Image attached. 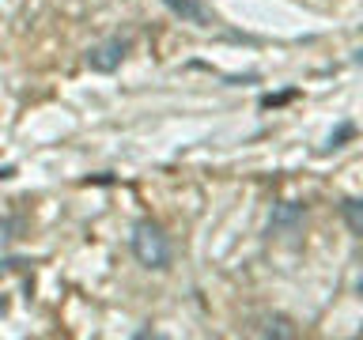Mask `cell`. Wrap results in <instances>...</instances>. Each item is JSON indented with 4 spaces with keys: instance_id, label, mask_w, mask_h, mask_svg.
Returning <instances> with one entry per match:
<instances>
[{
    "instance_id": "6da1fadb",
    "label": "cell",
    "mask_w": 363,
    "mask_h": 340,
    "mask_svg": "<svg viewBox=\"0 0 363 340\" xmlns=\"http://www.w3.org/2000/svg\"><path fill=\"white\" fill-rule=\"evenodd\" d=\"M133 257L140 261L144 268H167L174 249H170V238L163 234V227L152 223V220H140L133 227Z\"/></svg>"
},
{
    "instance_id": "7a4b0ae2",
    "label": "cell",
    "mask_w": 363,
    "mask_h": 340,
    "mask_svg": "<svg viewBox=\"0 0 363 340\" xmlns=\"http://www.w3.org/2000/svg\"><path fill=\"white\" fill-rule=\"evenodd\" d=\"M125 53H129V38H106L87 50V68L91 72H113L125 61Z\"/></svg>"
},
{
    "instance_id": "3957f363",
    "label": "cell",
    "mask_w": 363,
    "mask_h": 340,
    "mask_svg": "<svg viewBox=\"0 0 363 340\" xmlns=\"http://www.w3.org/2000/svg\"><path fill=\"white\" fill-rule=\"evenodd\" d=\"M303 215H306L303 204L280 200L277 208H272V215H269V231H272V234H295V231L303 227Z\"/></svg>"
},
{
    "instance_id": "277c9868",
    "label": "cell",
    "mask_w": 363,
    "mask_h": 340,
    "mask_svg": "<svg viewBox=\"0 0 363 340\" xmlns=\"http://www.w3.org/2000/svg\"><path fill=\"white\" fill-rule=\"evenodd\" d=\"M163 4L174 11L182 23H197V27H212L216 23V11L204 4V0H163Z\"/></svg>"
},
{
    "instance_id": "5b68a950",
    "label": "cell",
    "mask_w": 363,
    "mask_h": 340,
    "mask_svg": "<svg viewBox=\"0 0 363 340\" xmlns=\"http://www.w3.org/2000/svg\"><path fill=\"white\" fill-rule=\"evenodd\" d=\"M340 212H345V220H348V227H352V234H363V204L348 197L345 204H340Z\"/></svg>"
},
{
    "instance_id": "8992f818",
    "label": "cell",
    "mask_w": 363,
    "mask_h": 340,
    "mask_svg": "<svg viewBox=\"0 0 363 340\" xmlns=\"http://www.w3.org/2000/svg\"><path fill=\"white\" fill-rule=\"evenodd\" d=\"M261 333H265V336H280V340H291V336H295V325L288 322V317H269Z\"/></svg>"
},
{
    "instance_id": "52a82bcc",
    "label": "cell",
    "mask_w": 363,
    "mask_h": 340,
    "mask_svg": "<svg viewBox=\"0 0 363 340\" xmlns=\"http://www.w3.org/2000/svg\"><path fill=\"white\" fill-rule=\"evenodd\" d=\"M16 227H19V223H11V220H0V246H4L8 238H16V234H11Z\"/></svg>"
}]
</instances>
